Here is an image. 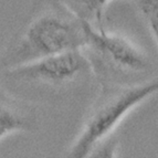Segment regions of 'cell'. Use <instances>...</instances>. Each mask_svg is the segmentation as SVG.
Here are the masks:
<instances>
[{"mask_svg": "<svg viewBox=\"0 0 158 158\" xmlns=\"http://www.w3.org/2000/svg\"><path fill=\"white\" fill-rule=\"evenodd\" d=\"M86 44L84 21L59 0H50L19 32L0 59V68L11 69Z\"/></svg>", "mask_w": 158, "mask_h": 158, "instance_id": "1", "label": "cell"}, {"mask_svg": "<svg viewBox=\"0 0 158 158\" xmlns=\"http://www.w3.org/2000/svg\"><path fill=\"white\" fill-rule=\"evenodd\" d=\"M155 93H158V80L132 85L103 84L69 156L90 157L95 146L112 136L115 127L133 108Z\"/></svg>", "mask_w": 158, "mask_h": 158, "instance_id": "2", "label": "cell"}, {"mask_svg": "<svg viewBox=\"0 0 158 158\" xmlns=\"http://www.w3.org/2000/svg\"><path fill=\"white\" fill-rule=\"evenodd\" d=\"M84 26L86 44L83 51L90 61L94 77L102 85H124L122 77L125 79L148 71L147 56L131 40L85 21Z\"/></svg>", "mask_w": 158, "mask_h": 158, "instance_id": "3", "label": "cell"}, {"mask_svg": "<svg viewBox=\"0 0 158 158\" xmlns=\"http://www.w3.org/2000/svg\"><path fill=\"white\" fill-rule=\"evenodd\" d=\"M6 77L17 83L64 90L94 75L83 49L69 50L5 70Z\"/></svg>", "mask_w": 158, "mask_h": 158, "instance_id": "4", "label": "cell"}, {"mask_svg": "<svg viewBox=\"0 0 158 158\" xmlns=\"http://www.w3.org/2000/svg\"><path fill=\"white\" fill-rule=\"evenodd\" d=\"M33 110L0 92V138L18 131L33 127Z\"/></svg>", "mask_w": 158, "mask_h": 158, "instance_id": "5", "label": "cell"}, {"mask_svg": "<svg viewBox=\"0 0 158 158\" xmlns=\"http://www.w3.org/2000/svg\"><path fill=\"white\" fill-rule=\"evenodd\" d=\"M80 20L95 28H104L103 17L105 7L111 0H59Z\"/></svg>", "mask_w": 158, "mask_h": 158, "instance_id": "6", "label": "cell"}, {"mask_svg": "<svg viewBox=\"0 0 158 158\" xmlns=\"http://www.w3.org/2000/svg\"><path fill=\"white\" fill-rule=\"evenodd\" d=\"M136 3L158 48V0H136Z\"/></svg>", "mask_w": 158, "mask_h": 158, "instance_id": "7", "label": "cell"}]
</instances>
